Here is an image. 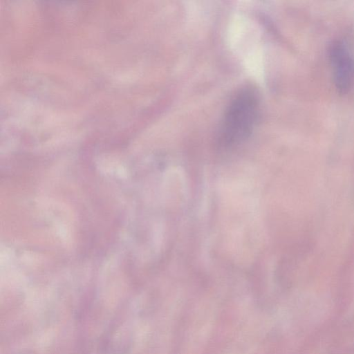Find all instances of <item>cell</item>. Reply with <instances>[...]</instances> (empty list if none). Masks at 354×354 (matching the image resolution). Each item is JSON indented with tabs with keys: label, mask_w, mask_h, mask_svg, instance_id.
<instances>
[{
	"label": "cell",
	"mask_w": 354,
	"mask_h": 354,
	"mask_svg": "<svg viewBox=\"0 0 354 354\" xmlns=\"http://www.w3.org/2000/svg\"><path fill=\"white\" fill-rule=\"evenodd\" d=\"M335 86L342 93L348 92L354 83V59L346 44L334 42L330 49Z\"/></svg>",
	"instance_id": "7a4b0ae2"
},
{
	"label": "cell",
	"mask_w": 354,
	"mask_h": 354,
	"mask_svg": "<svg viewBox=\"0 0 354 354\" xmlns=\"http://www.w3.org/2000/svg\"><path fill=\"white\" fill-rule=\"evenodd\" d=\"M259 99L251 88L238 93L229 104L222 122L221 141L232 145L244 140L251 133L257 121Z\"/></svg>",
	"instance_id": "6da1fadb"
}]
</instances>
